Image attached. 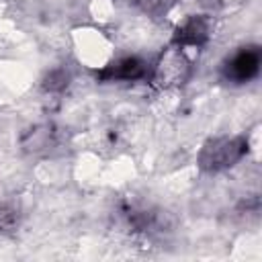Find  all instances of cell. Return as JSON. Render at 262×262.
Returning <instances> with one entry per match:
<instances>
[{"mask_svg":"<svg viewBox=\"0 0 262 262\" xmlns=\"http://www.w3.org/2000/svg\"><path fill=\"white\" fill-rule=\"evenodd\" d=\"M143 74V63L135 57H127V59H121L115 68H111L106 74L102 76H108V78H123V80H133V78H139Z\"/></svg>","mask_w":262,"mask_h":262,"instance_id":"cell-2","label":"cell"},{"mask_svg":"<svg viewBox=\"0 0 262 262\" xmlns=\"http://www.w3.org/2000/svg\"><path fill=\"white\" fill-rule=\"evenodd\" d=\"M258 68H260V51L256 47H246L229 59L225 74L229 80L239 84V82L252 80L258 74Z\"/></svg>","mask_w":262,"mask_h":262,"instance_id":"cell-1","label":"cell"}]
</instances>
